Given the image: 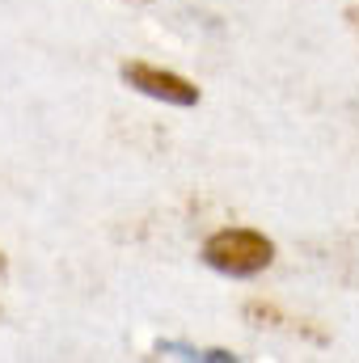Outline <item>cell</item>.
I'll return each instance as SVG.
<instances>
[{
  "mask_svg": "<svg viewBox=\"0 0 359 363\" xmlns=\"http://www.w3.org/2000/svg\"><path fill=\"white\" fill-rule=\"evenodd\" d=\"M203 262L220 274L250 279V274L267 271L275 262V245L258 228H220L203 241Z\"/></svg>",
  "mask_w": 359,
  "mask_h": 363,
  "instance_id": "6da1fadb",
  "label": "cell"
},
{
  "mask_svg": "<svg viewBox=\"0 0 359 363\" xmlns=\"http://www.w3.org/2000/svg\"><path fill=\"white\" fill-rule=\"evenodd\" d=\"M123 81L131 85V89L148 93V97H157V101H170V106H194L199 101V89L178 77V72H165V68H153V64H123Z\"/></svg>",
  "mask_w": 359,
  "mask_h": 363,
  "instance_id": "7a4b0ae2",
  "label": "cell"
},
{
  "mask_svg": "<svg viewBox=\"0 0 359 363\" xmlns=\"http://www.w3.org/2000/svg\"><path fill=\"white\" fill-rule=\"evenodd\" d=\"M170 355H186V363H241L233 351H220V347H211V351H194V347H182V342H170L165 347Z\"/></svg>",
  "mask_w": 359,
  "mask_h": 363,
  "instance_id": "3957f363",
  "label": "cell"
},
{
  "mask_svg": "<svg viewBox=\"0 0 359 363\" xmlns=\"http://www.w3.org/2000/svg\"><path fill=\"white\" fill-rule=\"evenodd\" d=\"M347 17H351V26H355V30H359V4H355V9H351V13H347Z\"/></svg>",
  "mask_w": 359,
  "mask_h": 363,
  "instance_id": "277c9868",
  "label": "cell"
},
{
  "mask_svg": "<svg viewBox=\"0 0 359 363\" xmlns=\"http://www.w3.org/2000/svg\"><path fill=\"white\" fill-rule=\"evenodd\" d=\"M0 271H4V258H0Z\"/></svg>",
  "mask_w": 359,
  "mask_h": 363,
  "instance_id": "5b68a950",
  "label": "cell"
}]
</instances>
